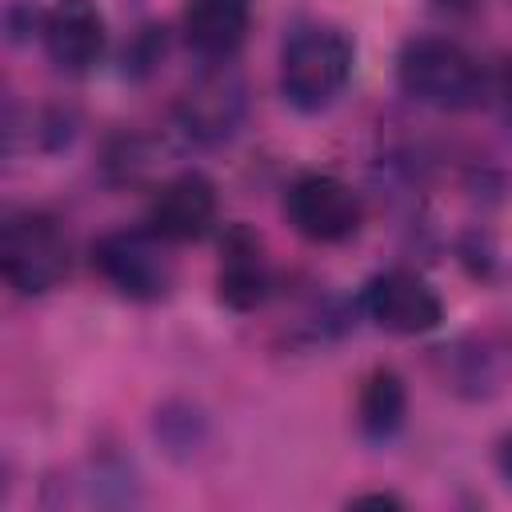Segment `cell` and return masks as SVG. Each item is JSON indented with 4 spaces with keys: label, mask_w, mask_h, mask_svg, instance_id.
Segmentation results:
<instances>
[{
    "label": "cell",
    "mask_w": 512,
    "mask_h": 512,
    "mask_svg": "<svg viewBox=\"0 0 512 512\" xmlns=\"http://www.w3.org/2000/svg\"><path fill=\"white\" fill-rule=\"evenodd\" d=\"M396 80L404 96L436 112L476 108L488 92L480 60L448 36H412L396 56Z\"/></svg>",
    "instance_id": "obj_1"
},
{
    "label": "cell",
    "mask_w": 512,
    "mask_h": 512,
    "mask_svg": "<svg viewBox=\"0 0 512 512\" xmlns=\"http://www.w3.org/2000/svg\"><path fill=\"white\" fill-rule=\"evenodd\" d=\"M356 64L352 40L332 24H304L280 48V92L300 112L328 108Z\"/></svg>",
    "instance_id": "obj_2"
},
{
    "label": "cell",
    "mask_w": 512,
    "mask_h": 512,
    "mask_svg": "<svg viewBox=\"0 0 512 512\" xmlns=\"http://www.w3.org/2000/svg\"><path fill=\"white\" fill-rule=\"evenodd\" d=\"M0 268L20 296H44L68 276V232L44 208H12L0 224Z\"/></svg>",
    "instance_id": "obj_3"
},
{
    "label": "cell",
    "mask_w": 512,
    "mask_h": 512,
    "mask_svg": "<svg viewBox=\"0 0 512 512\" xmlns=\"http://www.w3.org/2000/svg\"><path fill=\"white\" fill-rule=\"evenodd\" d=\"M164 244L168 240H160L152 228H116L92 244V268L124 300L156 304L176 284V268Z\"/></svg>",
    "instance_id": "obj_4"
},
{
    "label": "cell",
    "mask_w": 512,
    "mask_h": 512,
    "mask_svg": "<svg viewBox=\"0 0 512 512\" xmlns=\"http://www.w3.org/2000/svg\"><path fill=\"white\" fill-rule=\"evenodd\" d=\"M288 224L312 244H340L360 232L364 204L360 192L332 172H304L284 192Z\"/></svg>",
    "instance_id": "obj_5"
},
{
    "label": "cell",
    "mask_w": 512,
    "mask_h": 512,
    "mask_svg": "<svg viewBox=\"0 0 512 512\" xmlns=\"http://www.w3.org/2000/svg\"><path fill=\"white\" fill-rule=\"evenodd\" d=\"M360 308L376 328L392 336H424V332H436L444 320L440 292L408 268L376 272L360 292Z\"/></svg>",
    "instance_id": "obj_6"
},
{
    "label": "cell",
    "mask_w": 512,
    "mask_h": 512,
    "mask_svg": "<svg viewBox=\"0 0 512 512\" xmlns=\"http://www.w3.org/2000/svg\"><path fill=\"white\" fill-rule=\"evenodd\" d=\"M40 40L60 72L84 76L100 64L108 44L104 12L96 8V0H52L40 16Z\"/></svg>",
    "instance_id": "obj_7"
},
{
    "label": "cell",
    "mask_w": 512,
    "mask_h": 512,
    "mask_svg": "<svg viewBox=\"0 0 512 512\" xmlns=\"http://www.w3.org/2000/svg\"><path fill=\"white\" fill-rule=\"evenodd\" d=\"M216 184L204 172H180L164 180L148 200V228L168 244H192L216 224Z\"/></svg>",
    "instance_id": "obj_8"
},
{
    "label": "cell",
    "mask_w": 512,
    "mask_h": 512,
    "mask_svg": "<svg viewBox=\"0 0 512 512\" xmlns=\"http://www.w3.org/2000/svg\"><path fill=\"white\" fill-rule=\"evenodd\" d=\"M248 96L236 72H204L176 104V124L196 144H220L228 140L244 120Z\"/></svg>",
    "instance_id": "obj_9"
},
{
    "label": "cell",
    "mask_w": 512,
    "mask_h": 512,
    "mask_svg": "<svg viewBox=\"0 0 512 512\" xmlns=\"http://www.w3.org/2000/svg\"><path fill=\"white\" fill-rule=\"evenodd\" d=\"M268 288H272V276H268L260 236L248 232L244 224H232L220 244V272H216L220 304H228L232 312H252L264 304Z\"/></svg>",
    "instance_id": "obj_10"
},
{
    "label": "cell",
    "mask_w": 512,
    "mask_h": 512,
    "mask_svg": "<svg viewBox=\"0 0 512 512\" xmlns=\"http://www.w3.org/2000/svg\"><path fill=\"white\" fill-rule=\"evenodd\" d=\"M252 28V0H184L180 32L204 60H232Z\"/></svg>",
    "instance_id": "obj_11"
},
{
    "label": "cell",
    "mask_w": 512,
    "mask_h": 512,
    "mask_svg": "<svg viewBox=\"0 0 512 512\" xmlns=\"http://www.w3.org/2000/svg\"><path fill=\"white\" fill-rule=\"evenodd\" d=\"M408 416V388L400 380V372L392 368H372L364 380H360V392H356V424L368 440H388L400 432Z\"/></svg>",
    "instance_id": "obj_12"
},
{
    "label": "cell",
    "mask_w": 512,
    "mask_h": 512,
    "mask_svg": "<svg viewBox=\"0 0 512 512\" xmlns=\"http://www.w3.org/2000/svg\"><path fill=\"white\" fill-rule=\"evenodd\" d=\"M496 104H500V116L512 124V56L504 60V68L496 76Z\"/></svg>",
    "instance_id": "obj_13"
},
{
    "label": "cell",
    "mask_w": 512,
    "mask_h": 512,
    "mask_svg": "<svg viewBox=\"0 0 512 512\" xmlns=\"http://www.w3.org/2000/svg\"><path fill=\"white\" fill-rule=\"evenodd\" d=\"M496 468H500V476L512 484V432L500 440V448H496Z\"/></svg>",
    "instance_id": "obj_14"
},
{
    "label": "cell",
    "mask_w": 512,
    "mask_h": 512,
    "mask_svg": "<svg viewBox=\"0 0 512 512\" xmlns=\"http://www.w3.org/2000/svg\"><path fill=\"white\" fill-rule=\"evenodd\" d=\"M352 504H392V508H400V496H392V492H368V496H356Z\"/></svg>",
    "instance_id": "obj_15"
},
{
    "label": "cell",
    "mask_w": 512,
    "mask_h": 512,
    "mask_svg": "<svg viewBox=\"0 0 512 512\" xmlns=\"http://www.w3.org/2000/svg\"><path fill=\"white\" fill-rule=\"evenodd\" d=\"M440 4H444V8H456V12H464V8H472L476 0H440Z\"/></svg>",
    "instance_id": "obj_16"
}]
</instances>
